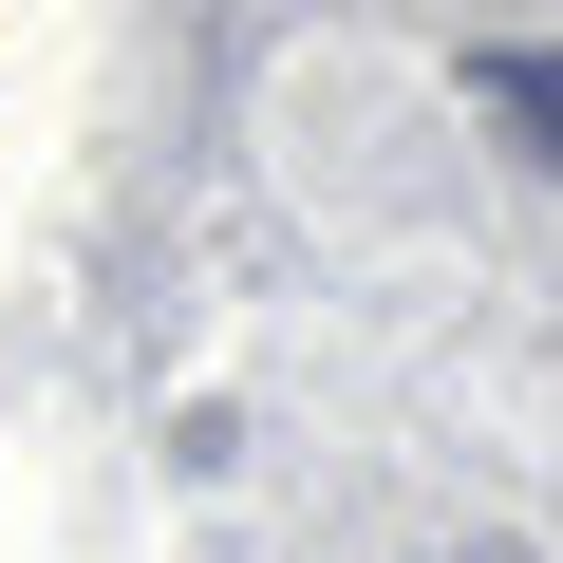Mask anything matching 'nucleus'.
Instances as JSON below:
<instances>
[{
  "label": "nucleus",
  "mask_w": 563,
  "mask_h": 563,
  "mask_svg": "<svg viewBox=\"0 0 563 563\" xmlns=\"http://www.w3.org/2000/svg\"><path fill=\"white\" fill-rule=\"evenodd\" d=\"M488 113L544 132V169H563V57H488Z\"/></svg>",
  "instance_id": "1"
}]
</instances>
